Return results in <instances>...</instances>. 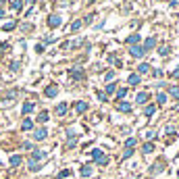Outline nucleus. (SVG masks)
I'll list each match as a JSON object with an SVG mask.
<instances>
[{"label":"nucleus","instance_id":"obj_1","mask_svg":"<svg viewBox=\"0 0 179 179\" xmlns=\"http://www.w3.org/2000/svg\"><path fill=\"white\" fill-rule=\"evenodd\" d=\"M92 156H94L100 165H106V163H108V158L104 156V152H102V150H98V148H96V150H92Z\"/></svg>","mask_w":179,"mask_h":179},{"label":"nucleus","instance_id":"obj_2","mask_svg":"<svg viewBox=\"0 0 179 179\" xmlns=\"http://www.w3.org/2000/svg\"><path fill=\"white\" fill-rule=\"evenodd\" d=\"M46 135H48V131H46L44 127H40V129H36V131H34V137H36L38 142H42V139H46Z\"/></svg>","mask_w":179,"mask_h":179},{"label":"nucleus","instance_id":"obj_3","mask_svg":"<svg viewBox=\"0 0 179 179\" xmlns=\"http://www.w3.org/2000/svg\"><path fill=\"white\" fill-rule=\"evenodd\" d=\"M60 23H63V19H60L58 15H52V17L48 19V25H50V27H58Z\"/></svg>","mask_w":179,"mask_h":179},{"label":"nucleus","instance_id":"obj_4","mask_svg":"<svg viewBox=\"0 0 179 179\" xmlns=\"http://www.w3.org/2000/svg\"><path fill=\"white\" fill-rule=\"evenodd\" d=\"M42 158H46V152L44 150H34V154H31V160H42Z\"/></svg>","mask_w":179,"mask_h":179},{"label":"nucleus","instance_id":"obj_5","mask_svg":"<svg viewBox=\"0 0 179 179\" xmlns=\"http://www.w3.org/2000/svg\"><path fill=\"white\" fill-rule=\"evenodd\" d=\"M131 54H134L135 58H142V56H144V48H139V46H131Z\"/></svg>","mask_w":179,"mask_h":179},{"label":"nucleus","instance_id":"obj_6","mask_svg":"<svg viewBox=\"0 0 179 179\" xmlns=\"http://www.w3.org/2000/svg\"><path fill=\"white\" fill-rule=\"evenodd\" d=\"M117 108H119L121 113H129V110H131V104H129V102H119Z\"/></svg>","mask_w":179,"mask_h":179},{"label":"nucleus","instance_id":"obj_7","mask_svg":"<svg viewBox=\"0 0 179 179\" xmlns=\"http://www.w3.org/2000/svg\"><path fill=\"white\" fill-rule=\"evenodd\" d=\"M56 94H58V88H56V86H50V88H46V96H48V98H54Z\"/></svg>","mask_w":179,"mask_h":179},{"label":"nucleus","instance_id":"obj_8","mask_svg":"<svg viewBox=\"0 0 179 179\" xmlns=\"http://www.w3.org/2000/svg\"><path fill=\"white\" fill-rule=\"evenodd\" d=\"M71 77L73 79H79V77H84V71L79 67H75V69H71Z\"/></svg>","mask_w":179,"mask_h":179},{"label":"nucleus","instance_id":"obj_9","mask_svg":"<svg viewBox=\"0 0 179 179\" xmlns=\"http://www.w3.org/2000/svg\"><path fill=\"white\" fill-rule=\"evenodd\" d=\"M146 100H148V94H146V92L137 94V98H135V102H137V104H146Z\"/></svg>","mask_w":179,"mask_h":179},{"label":"nucleus","instance_id":"obj_10","mask_svg":"<svg viewBox=\"0 0 179 179\" xmlns=\"http://www.w3.org/2000/svg\"><path fill=\"white\" fill-rule=\"evenodd\" d=\"M127 81H129V86H137V84H139V75H137V73L129 75V79H127Z\"/></svg>","mask_w":179,"mask_h":179},{"label":"nucleus","instance_id":"obj_11","mask_svg":"<svg viewBox=\"0 0 179 179\" xmlns=\"http://www.w3.org/2000/svg\"><path fill=\"white\" fill-rule=\"evenodd\" d=\"M21 6H23V0H13L10 2V8L13 10H21Z\"/></svg>","mask_w":179,"mask_h":179},{"label":"nucleus","instance_id":"obj_12","mask_svg":"<svg viewBox=\"0 0 179 179\" xmlns=\"http://www.w3.org/2000/svg\"><path fill=\"white\" fill-rule=\"evenodd\" d=\"M154 46H156V40H154V38H148V40H146V44H144V48H146V50H150V48H154Z\"/></svg>","mask_w":179,"mask_h":179},{"label":"nucleus","instance_id":"obj_13","mask_svg":"<svg viewBox=\"0 0 179 179\" xmlns=\"http://www.w3.org/2000/svg\"><path fill=\"white\" fill-rule=\"evenodd\" d=\"M34 106H36L34 102H25V104H23V113H25V115H27V113H31V110H34Z\"/></svg>","mask_w":179,"mask_h":179},{"label":"nucleus","instance_id":"obj_14","mask_svg":"<svg viewBox=\"0 0 179 179\" xmlns=\"http://www.w3.org/2000/svg\"><path fill=\"white\" fill-rule=\"evenodd\" d=\"M21 127H23V131H29V129H31V127H34V123H31V119H25V121H23V125H21Z\"/></svg>","mask_w":179,"mask_h":179},{"label":"nucleus","instance_id":"obj_15","mask_svg":"<svg viewBox=\"0 0 179 179\" xmlns=\"http://www.w3.org/2000/svg\"><path fill=\"white\" fill-rule=\"evenodd\" d=\"M81 175H84V177H90V175H92V167H90V165L81 167Z\"/></svg>","mask_w":179,"mask_h":179},{"label":"nucleus","instance_id":"obj_16","mask_svg":"<svg viewBox=\"0 0 179 179\" xmlns=\"http://www.w3.org/2000/svg\"><path fill=\"white\" fill-rule=\"evenodd\" d=\"M169 52H171V48H169V46H160V48H158V54H160V56H167Z\"/></svg>","mask_w":179,"mask_h":179},{"label":"nucleus","instance_id":"obj_17","mask_svg":"<svg viewBox=\"0 0 179 179\" xmlns=\"http://www.w3.org/2000/svg\"><path fill=\"white\" fill-rule=\"evenodd\" d=\"M137 71H139V73H148V71H150V65H148V63H142V65L137 67Z\"/></svg>","mask_w":179,"mask_h":179},{"label":"nucleus","instance_id":"obj_18","mask_svg":"<svg viewBox=\"0 0 179 179\" xmlns=\"http://www.w3.org/2000/svg\"><path fill=\"white\" fill-rule=\"evenodd\" d=\"M75 108H77V113H86V110H88V104H86V102H77Z\"/></svg>","mask_w":179,"mask_h":179},{"label":"nucleus","instance_id":"obj_19","mask_svg":"<svg viewBox=\"0 0 179 179\" xmlns=\"http://www.w3.org/2000/svg\"><path fill=\"white\" fill-rule=\"evenodd\" d=\"M10 165H13V167H19V165H21V156H19V154H15V156L10 158Z\"/></svg>","mask_w":179,"mask_h":179},{"label":"nucleus","instance_id":"obj_20","mask_svg":"<svg viewBox=\"0 0 179 179\" xmlns=\"http://www.w3.org/2000/svg\"><path fill=\"white\" fill-rule=\"evenodd\" d=\"M56 113H58V115H65V113H67V104H58V106H56Z\"/></svg>","mask_w":179,"mask_h":179},{"label":"nucleus","instance_id":"obj_21","mask_svg":"<svg viewBox=\"0 0 179 179\" xmlns=\"http://www.w3.org/2000/svg\"><path fill=\"white\" fill-rule=\"evenodd\" d=\"M29 171H40V165L36 160H29Z\"/></svg>","mask_w":179,"mask_h":179},{"label":"nucleus","instance_id":"obj_22","mask_svg":"<svg viewBox=\"0 0 179 179\" xmlns=\"http://www.w3.org/2000/svg\"><path fill=\"white\" fill-rule=\"evenodd\" d=\"M169 94H171L173 98H179V88H177V86H173V88L169 90Z\"/></svg>","mask_w":179,"mask_h":179},{"label":"nucleus","instance_id":"obj_23","mask_svg":"<svg viewBox=\"0 0 179 179\" xmlns=\"http://www.w3.org/2000/svg\"><path fill=\"white\" fill-rule=\"evenodd\" d=\"M135 144H137V142H135V137H131V139H127V142H125V146H127V148H131V150H134Z\"/></svg>","mask_w":179,"mask_h":179},{"label":"nucleus","instance_id":"obj_24","mask_svg":"<svg viewBox=\"0 0 179 179\" xmlns=\"http://www.w3.org/2000/svg\"><path fill=\"white\" fill-rule=\"evenodd\" d=\"M152 150H154V146H152V144H146V146L142 148V152H146V154H148V152H152Z\"/></svg>","mask_w":179,"mask_h":179},{"label":"nucleus","instance_id":"obj_25","mask_svg":"<svg viewBox=\"0 0 179 179\" xmlns=\"http://www.w3.org/2000/svg\"><path fill=\"white\" fill-rule=\"evenodd\" d=\"M156 100H158L160 104H165V102H167V96H165V94H158V96H156Z\"/></svg>","mask_w":179,"mask_h":179},{"label":"nucleus","instance_id":"obj_26","mask_svg":"<svg viewBox=\"0 0 179 179\" xmlns=\"http://www.w3.org/2000/svg\"><path fill=\"white\" fill-rule=\"evenodd\" d=\"M137 40H139V36H129V38H127V42H129V44H135Z\"/></svg>","mask_w":179,"mask_h":179},{"label":"nucleus","instance_id":"obj_27","mask_svg":"<svg viewBox=\"0 0 179 179\" xmlns=\"http://www.w3.org/2000/svg\"><path fill=\"white\" fill-rule=\"evenodd\" d=\"M125 94H127V88H119V92H117V96H119V98H123Z\"/></svg>","mask_w":179,"mask_h":179},{"label":"nucleus","instance_id":"obj_28","mask_svg":"<svg viewBox=\"0 0 179 179\" xmlns=\"http://www.w3.org/2000/svg\"><path fill=\"white\" fill-rule=\"evenodd\" d=\"M38 121H40V123H46V121H48V115H46V113H42V115L38 117Z\"/></svg>","mask_w":179,"mask_h":179},{"label":"nucleus","instance_id":"obj_29","mask_svg":"<svg viewBox=\"0 0 179 179\" xmlns=\"http://www.w3.org/2000/svg\"><path fill=\"white\" fill-rule=\"evenodd\" d=\"M131 154H134V150H131V148H127V150H125V152H123V158H129V156H131Z\"/></svg>","mask_w":179,"mask_h":179},{"label":"nucleus","instance_id":"obj_30","mask_svg":"<svg viewBox=\"0 0 179 179\" xmlns=\"http://www.w3.org/2000/svg\"><path fill=\"white\" fill-rule=\"evenodd\" d=\"M79 27H81V21H75V23L71 25V29H73V31H75V29H79Z\"/></svg>","mask_w":179,"mask_h":179},{"label":"nucleus","instance_id":"obj_31","mask_svg":"<svg viewBox=\"0 0 179 179\" xmlns=\"http://www.w3.org/2000/svg\"><path fill=\"white\" fill-rule=\"evenodd\" d=\"M150 115H154V106H148L146 108V117H150Z\"/></svg>","mask_w":179,"mask_h":179},{"label":"nucleus","instance_id":"obj_32","mask_svg":"<svg viewBox=\"0 0 179 179\" xmlns=\"http://www.w3.org/2000/svg\"><path fill=\"white\" fill-rule=\"evenodd\" d=\"M113 92H115V86H113V84H108V86H106V94H113Z\"/></svg>","mask_w":179,"mask_h":179},{"label":"nucleus","instance_id":"obj_33","mask_svg":"<svg viewBox=\"0 0 179 179\" xmlns=\"http://www.w3.org/2000/svg\"><path fill=\"white\" fill-rule=\"evenodd\" d=\"M144 137H146V139H152V137H154V131H146Z\"/></svg>","mask_w":179,"mask_h":179},{"label":"nucleus","instance_id":"obj_34","mask_svg":"<svg viewBox=\"0 0 179 179\" xmlns=\"http://www.w3.org/2000/svg\"><path fill=\"white\" fill-rule=\"evenodd\" d=\"M13 27H15V23H6V25H4V31H10Z\"/></svg>","mask_w":179,"mask_h":179},{"label":"nucleus","instance_id":"obj_35","mask_svg":"<svg viewBox=\"0 0 179 179\" xmlns=\"http://www.w3.org/2000/svg\"><path fill=\"white\" fill-rule=\"evenodd\" d=\"M113 77H115V71H108V73H106V81H110Z\"/></svg>","mask_w":179,"mask_h":179},{"label":"nucleus","instance_id":"obj_36","mask_svg":"<svg viewBox=\"0 0 179 179\" xmlns=\"http://www.w3.org/2000/svg\"><path fill=\"white\" fill-rule=\"evenodd\" d=\"M98 100H100V102H104V100H106V94H102V92H98Z\"/></svg>","mask_w":179,"mask_h":179},{"label":"nucleus","instance_id":"obj_37","mask_svg":"<svg viewBox=\"0 0 179 179\" xmlns=\"http://www.w3.org/2000/svg\"><path fill=\"white\" fill-rule=\"evenodd\" d=\"M160 169H163V165H154V167H152V173H158Z\"/></svg>","mask_w":179,"mask_h":179},{"label":"nucleus","instance_id":"obj_38","mask_svg":"<svg viewBox=\"0 0 179 179\" xmlns=\"http://www.w3.org/2000/svg\"><path fill=\"white\" fill-rule=\"evenodd\" d=\"M65 177H69V171H63V173L58 175V179H65Z\"/></svg>","mask_w":179,"mask_h":179},{"label":"nucleus","instance_id":"obj_39","mask_svg":"<svg viewBox=\"0 0 179 179\" xmlns=\"http://www.w3.org/2000/svg\"><path fill=\"white\" fill-rule=\"evenodd\" d=\"M173 77H175V79H177V77H179V67H177V69H175V71H173Z\"/></svg>","mask_w":179,"mask_h":179},{"label":"nucleus","instance_id":"obj_40","mask_svg":"<svg viewBox=\"0 0 179 179\" xmlns=\"http://www.w3.org/2000/svg\"><path fill=\"white\" fill-rule=\"evenodd\" d=\"M2 17H4V10H0V19H2Z\"/></svg>","mask_w":179,"mask_h":179},{"label":"nucleus","instance_id":"obj_41","mask_svg":"<svg viewBox=\"0 0 179 179\" xmlns=\"http://www.w3.org/2000/svg\"><path fill=\"white\" fill-rule=\"evenodd\" d=\"M90 2H94V0H90Z\"/></svg>","mask_w":179,"mask_h":179},{"label":"nucleus","instance_id":"obj_42","mask_svg":"<svg viewBox=\"0 0 179 179\" xmlns=\"http://www.w3.org/2000/svg\"><path fill=\"white\" fill-rule=\"evenodd\" d=\"M177 175H179V173H177Z\"/></svg>","mask_w":179,"mask_h":179}]
</instances>
